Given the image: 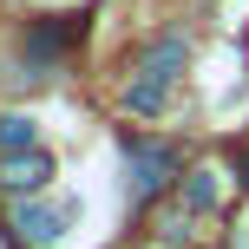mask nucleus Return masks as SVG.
Here are the masks:
<instances>
[{
	"label": "nucleus",
	"mask_w": 249,
	"mask_h": 249,
	"mask_svg": "<svg viewBox=\"0 0 249 249\" xmlns=\"http://www.w3.org/2000/svg\"><path fill=\"white\" fill-rule=\"evenodd\" d=\"M124 164H131V190H138V197H151V190L171 177V151L144 144V138H131V144H124Z\"/></svg>",
	"instance_id": "nucleus-1"
},
{
	"label": "nucleus",
	"mask_w": 249,
	"mask_h": 249,
	"mask_svg": "<svg viewBox=\"0 0 249 249\" xmlns=\"http://www.w3.org/2000/svg\"><path fill=\"white\" fill-rule=\"evenodd\" d=\"M66 223H72V210H46V203L20 210V230H26V243H33V249H53V243L66 236Z\"/></svg>",
	"instance_id": "nucleus-2"
},
{
	"label": "nucleus",
	"mask_w": 249,
	"mask_h": 249,
	"mask_svg": "<svg viewBox=\"0 0 249 249\" xmlns=\"http://www.w3.org/2000/svg\"><path fill=\"white\" fill-rule=\"evenodd\" d=\"M164 86H171V79H164V72H138L131 86H124V105L151 118V112H158V105H164Z\"/></svg>",
	"instance_id": "nucleus-3"
},
{
	"label": "nucleus",
	"mask_w": 249,
	"mask_h": 249,
	"mask_svg": "<svg viewBox=\"0 0 249 249\" xmlns=\"http://www.w3.org/2000/svg\"><path fill=\"white\" fill-rule=\"evenodd\" d=\"M46 177H53V164L39 158V151H26V158H13V164H7V184H13V190H39Z\"/></svg>",
	"instance_id": "nucleus-4"
},
{
	"label": "nucleus",
	"mask_w": 249,
	"mask_h": 249,
	"mask_svg": "<svg viewBox=\"0 0 249 249\" xmlns=\"http://www.w3.org/2000/svg\"><path fill=\"white\" fill-rule=\"evenodd\" d=\"M79 39V20H53V26H33V53H59Z\"/></svg>",
	"instance_id": "nucleus-5"
},
{
	"label": "nucleus",
	"mask_w": 249,
	"mask_h": 249,
	"mask_svg": "<svg viewBox=\"0 0 249 249\" xmlns=\"http://www.w3.org/2000/svg\"><path fill=\"white\" fill-rule=\"evenodd\" d=\"M0 144H7L13 158H20V151H33V118H20V112L0 118Z\"/></svg>",
	"instance_id": "nucleus-6"
},
{
	"label": "nucleus",
	"mask_w": 249,
	"mask_h": 249,
	"mask_svg": "<svg viewBox=\"0 0 249 249\" xmlns=\"http://www.w3.org/2000/svg\"><path fill=\"white\" fill-rule=\"evenodd\" d=\"M243 184H249V151H243Z\"/></svg>",
	"instance_id": "nucleus-7"
}]
</instances>
